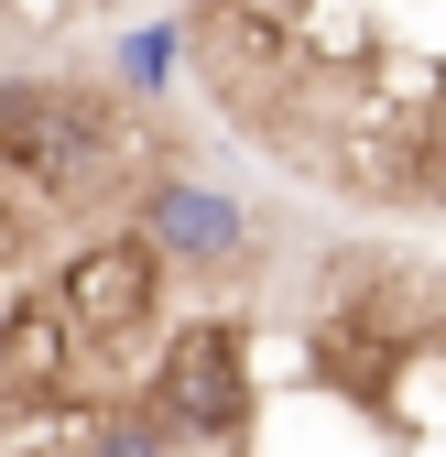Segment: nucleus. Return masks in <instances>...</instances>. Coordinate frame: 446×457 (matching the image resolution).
<instances>
[{"instance_id":"f03ea898","label":"nucleus","mask_w":446,"mask_h":457,"mask_svg":"<svg viewBox=\"0 0 446 457\" xmlns=\"http://www.w3.org/2000/svg\"><path fill=\"white\" fill-rule=\"evenodd\" d=\"M163 403L196 436H240V360H229V337H186L175 370H163Z\"/></svg>"},{"instance_id":"7ed1b4c3","label":"nucleus","mask_w":446,"mask_h":457,"mask_svg":"<svg viewBox=\"0 0 446 457\" xmlns=\"http://www.w3.org/2000/svg\"><path fill=\"white\" fill-rule=\"evenodd\" d=\"M142 240H153V251H175V262H229V251H240V207L218 196V186H163Z\"/></svg>"},{"instance_id":"f257e3e1","label":"nucleus","mask_w":446,"mask_h":457,"mask_svg":"<svg viewBox=\"0 0 446 457\" xmlns=\"http://www.w3.org/2000/svg\"><path fill=\"white\" fill-rule=\"evenodd\" d=\"M142 305H153V240H109V251H87L66 272L77 327H142Z\"/></svg>"}]
</instances>
